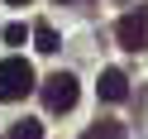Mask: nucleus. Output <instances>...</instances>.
I'll return each instance as SVG.
<instances>
[{"mask_svg":"<svg viewBox=\"0 0 148 139\" xmlns=\"http://www.w3.org/2000/svg\"><path fill=\"white\" fill-rule=\"evenodd\" d=\"M34 82L38 77H34V67L24 58H5L0 62V101H24L34 91Z\"/></svg>","mask_w":148,"mask_h":139,"instance_id":"obj_1","label":"nucleus"},{"mask_svg":"<svg viewBox=\"0 0 148 139\" xmlns=\"http://www.w3.org/2000/svg\"><path fill=\"white\" fill-rule=\"evenodd\" d=\"M43 106L48 110H72L77 106V77L72 72H53L43 82Z\"/></svg>","mask_w":148,"mask_h":139,"instance_id":"obj_2","label":"nucleus"},{"mask_svg":"<svg viewBox=\"0 0 148 139\" xmlns=\"http://www.w3.org/2000/svg\"><path fill=\"white\" fill-rule=\"evenodd\" d=\"M115 39L124 43L129 53H138V48H148V5H138L134 15H124V19L115 24Z\"/></svg>","mask_w":148,"mask_h":139,"instance_id":"obj_3","label":"nucleus"},{"mask_svg":"<svg viewBox=\"0 0 148 139\" xmlns=\"http://www.w3.org/2000/svg\"><path fill=\"white\" fill-rule=\"evenodd\" d=\"M96 91H100V101H124V96H129V77H124L119 67H105L100 82H96Z\"/></svg>","mask_w":148,"mask_h":139,"instance_id":"obj_4","label":"nucleus"},{"mask_svg":"<svg viewBox=\"0 0 148 139\" xmlns=\"http://www.w3.org/2000/svg\"><path fill=\"white\" fill-rule=\"evenodd\" d=\"M34 48H38V53H58V29H53L48 19L34 24Z\"/></svg>","mask_w":148,"mask_h":139,"instance_id":"obj_5","label":"nucleus"},{"mask_svg":"<svg viewBox=\"0 0 148 139\" xmlns=\"http://www.w3.org/2000/svg\"><path fill=\"white\" fill-rule=\"evenodd\" d=\"M81 139H124V125H115V120H105V125H86Z\"/></svg>","mask_w":148,"mask_h":139,"instance_id":"obj_6","label":"nucleus"},{"mask_svg":"<svg viewBox=\"0 0 148 139\" xmlns=\"http://www.w3.org/2000/svg\"><path fill=\"white\" fill-rule=\"evenodd\" d=\"M10 139H43V125L38 120H19V125L10 129Z\"/></svg>","mask_w":148,"mask_h":139,"instance_id":"obj_7","label":"nucleus"},{"mask_svg":"<svg viewBox=\"0 0 148 139\" xmlns=\"http://www.w3.org/2000/svg\"><path fill=\"white\" fill-rule=\"evenodd\" d=\"M5 43H24V24H10L5 29Z\"/></svg>","mask_w":148,"mask_h":139,"instance_id":"obj_8","label":"nucleus"},{"mask_svg":"<svg viewBox=\"0 0 148 139\" xmlns=\"http://www.w3.org/2000/svg\"><path fill=\"white\" fill-rule=\"evenodd\" d=\"M5 5H29V0H5Z\"/></svg>","mask_w":148,"mask_h":139,"instance_id":"obj_9","label":"nucleus"},{"mask_svg":"<svg viewBox=\"0 0 148 139\" xmlns=\"http://www.w3.org/2000/svg\"><path fill=\"white\" fill-rule=\"evenodd\" d=\"M58 5H67V0H58Z\"/></svg>","mask_w":148,"mask_h":139,"instance_id":"obj_10","label":"nucleus"}]
</instances>
